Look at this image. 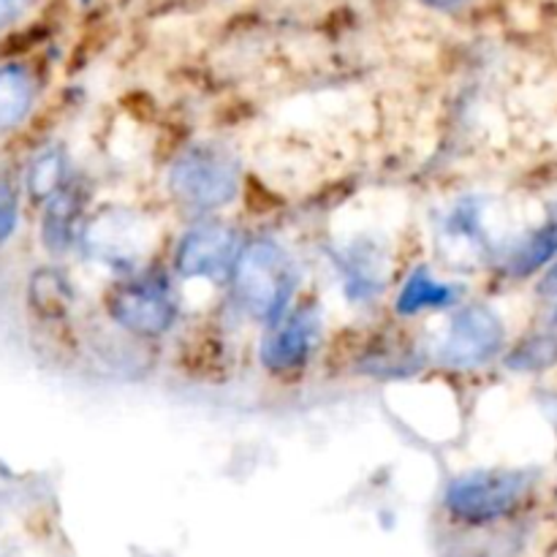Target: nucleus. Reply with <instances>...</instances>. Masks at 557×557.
Segmentation results:
<instances>
[{
    "instance_id": "obj_1",
    "label": "nucleus",
    "mask_w": 557,
    "mask_h": 557,
    "mask_svg": "<svg viewBox=\"0 0 557 557\" xmlns=\"http://www.w3.org/2000/svg\"><path fill=\"white\" fill-rule=\"evenodd\" d=\"M234 299L256 321H281L297 288V270L286 250L272 239H253L237 256L232 272Z\"/></svg>"
},
{
    "instance_id": "obj_2",
    "label": "nucleus",
    "mask_w": 557,
    "mask_h": 557,
    "mask_svg": "<svg viewBox=\"0 0 557 557\" xmlns=\"http://www.w3.org/2000/svg\"><path fill=\"white\" fill-rule=\"evenodd\" d=\"M531 476L522 471H471L446 487V515L462 525L482 528L515 515L531 493Z\"/></svg>"
},
{
    "instance_id": "obj_3",
    "label": "nucleus",
    "mask_w": 557,
    "mask_h": 557,
    "mask_svg": "<svg viewBox=\"0 0 557 557\" xmlns=\"http://www.w3.org/2000/svg\"><path fill=\"white\" fill-rule=\"evenodd\" d=\"M239 163L215 145L188 147L169 172V190L190 210H218L237 196Z\"/></svg>"
},
{
    "instance_id": "obj_4",
    "label": "nucleus",
    "mask_w": 557,
    "mask_h": 557,
    "mask_svg": "<svg viewBox=\"0 0 557 557\" xmlns=\"http://www.w3.org/2000/svg\"><path fill=\"white\" fill-rule=\"evenodd\" d=\"M504 346V324L487 305H468L451 319L441 346V359L451 368H476L490 362Z\"/></svg>"
},
{
    "instance_id": "obj_5",
    "label": "nucleus",
    "mask_w": 557,
    "mask_h": 557,
    "mask_svg": "<svg viewBox=\"0 0 557 557\" xmlns=\"http://www.w3.org/2000/svg\"><path fill=\"white\" fill-rule=\"evenodd\" d=\"M237 234L223 223H201L190 228L177 245L174 264L177 272L188 281L205 277V281H226L232 277L237 264Z\"/></svg>"
},
{
    "instance_id": "obj_6",
    "label": "nucleus",
    "mask_w": 557,
    "mask_h": 557,
    "mask_svg": "<svg viewBox=\"0 0 557 557\" xmlns=\"http://www.w3.org/2000/svg\"><path fill=\"white\" fill-rule=\"evenodd\" d=\"M109 313L123 330L136 335H163L174 321V302L158 281H125L109 297Z\"/></svg>"
},
{
    "instance_id": "obj_7",
    "label": "nucleus",
    "mask_w": 557,
    "mask_h": 557,
    "mask_svg": "<svg viewBox=\"0 0 557 557\" xmlns=\"http://www.w3.org/2000/svg\"><path fill=\"white\" fill-rule=\"evenodd\" d=\"M319 341V313L315 308H299L275 326L261 346V362L275 373H288L308 362Z\"/></svg>"
},
{
    "instance_id": "obj_8",
    "label": "nucleus",
    "mask_w": 557,
    "mask_h": 557,
    "mask_svg": "<svg viewBox=\"0 0 557 557\" xmlns=\"http://www.w3.org/2000/svg\"><path fill=\"white\" fill-rule=\"evenodd\" d=\"M87 245L92 253L109 261H128L139 253L141 243L136 226L125 215H103L87 228Z\"/></svg>"
},
{
    "instance_id": "obj_9",
    "label": "nucleus",
    "mask_w": 557,
    "mask_h": 557,
    "mask_svg": "<svg viewBox=\"0 0 557 557\" xmlns=\"http://www.w3.org/2000/svg\"><path fill=\"white\" fill-rule=\"evenodd\" d=\"M82 221V196L71 188H60L49 199L47 215H44V243L49 250L60 253L69 250L71 243L79 237Z\"/></svg>"
},
{
    "instance_id": "obj_10",
    "label": "nucleus",
    "mask_w": 557,
    "mask_h": 557,
    "mask_svg": "<svg viewBox=\"0 0 557 557\" xmlns=\"http://www.w3.org/2000/svg\"><path fill=\"white\" fill-rule=\"evenodd\" d=\"M451 302H457V288L451 283L433 277L422 267V270H413L406 286H403L400 297H397V313L417 315L422 310L449 308Z\"/></svg>"
},
{
    "instance_id": "obj_11",
    "label": "nucleus",
    "mask_w": 557,
    "mask_h": 557,
    "mask_svg": "<svg viewBox=\"0 0 557 557\" xmlns=\"http://www.w3.org/2000/svg\"><path fill=\"white\" fill-rule=\"evenodd\" d=\"M33 76L22 65L0 69V134L14 128L33 107Z\"/></svg>"
},
{
    "instance_id": "obj_12",
    "label": "nucleus",
    "mask_w": 557,
    "mask_h": 557,
    "mask_svg": "<svg viewBox=\"0 0 557 557\" xmlns=\"http://www.w3.org/2000/svg\"><path fill=\"white\" fill-rule=\"evenodd\" d=\"M557 256V215L549 218L544 226H539L536 232L528 234L520 245L515 248V253L509 256V270L511 275L525 277L533 272L542 270L544 264H549Z\"/></svg>"
},
{
    "instance_id": "obj_13",
    "label": "nucleus",
    "mask_w": 557,
    "mask_h": 557,
    "mask_svg": "<svg viewBox=\"0 0 557 557\" xmlns=\"http://www.w3.org/2000/svg\"><path fill=\"white\" fill-rule=\"evenodd\" d=\"M557 362V308L544 330L522 341L520 346L511 351L509 368L515 370H544L553 368Z\"/></svg>"
},
{
    "instance_id": "obj_14",
    "label": "nucleus",
    "mask_w": 557,
    "mask_h": 557,
    "mask_svg": "<svg viewBox=\"0 0 557 557\" xmlns=\"http://www.w3.org/2000/svg\"><path fill=\"white\" fill-rule=\"evenodd\" d=\"M65 180V158L60 150H47L33 161L27 174V188L36 199H52Z\"/></svg>"
},
{
    "instance_id": "obj_15",
    "label": "nucleus",
    "mask_w": 557,
    "mask_h": 557,
    "mask_svg": "<svg viewBox=\"0 0 557 557\" xmlns=\"http://www.w3.org/2000/svg\"><path fill=\"white\" fill-rule=\"evenodd\" d=\"M30 299L44 315H58L65 310L71 294H69V286H65V281L60 275H54V272H38V275L33 277Z\"/></svg>"
},
{
    "instance_id": "obj_16",
    "label": "nucleus",
    "mask_w": 557,
    "mask_h": 557,
    "mask_svg": "<svg viewBox=\"0 0 557 557\" xmlns=\"http://www.w3.org/2000/svg\"><path fill=\"white\" fill-rule=\"evenodd\" d=\"M16 226V194L5 180H0V245L11 237Z\"/></svg>"
},
{
    "instance_id": "obj_17",
    "label": "nucleus",
    "mask_w": 557,
    "mask_h": 557,
    "mask_svg": "<svg viewBox=\"0 0 557 557\" xmlns=\"http://www.w3.org/2000/svg\"><path fill=\"white\" fill-rule=\"evenodd\" d=\"M38 0H0V33L20 22Z\"/></svg>"
},
{
    "instance_id": "obj_18",
    "label": "nucleus",
    "mask_w": 557,
    "mask_h": 557,
    "mask_svg": "<svg viewBox=\"0 0 557 557\" xmlns=\"http://www.w3.org/2000/svg\"><path fill=\"white\" fill-rule=\"evenodd\" d=\"M539 294H542V297L547 299V302H553L555 308H557V261H555L553 267H549L547 275H544L542 286H539Z\"/></svg>"
},
{
    "instance_id": "obj_19",
    "label": "nucleus",
    "mask_w": 557,
    "mask_h": 557,
    "mask_svg": "<svg viewBox=\"0 0 557 557\" xmlns=\"http://www.w3.org/2000/svg\"><path fill=\"white\" fill-rule=\"evenodd\" d=\"M424 5H430V9H438V11H455L460 9V5L471 3V0H422Z\"/></svg>"
}]
</instances>
